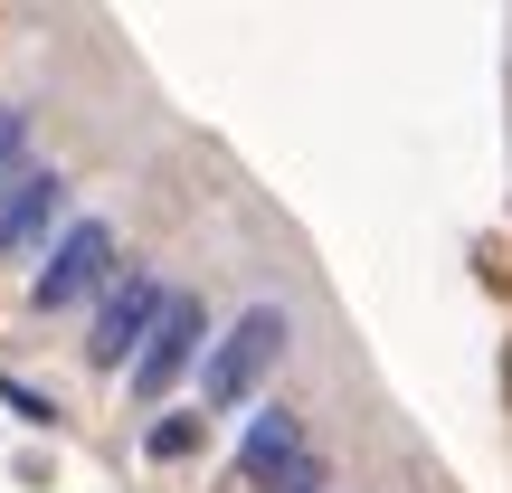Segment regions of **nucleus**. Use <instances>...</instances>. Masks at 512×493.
I'll return each instance as SVG.
<instances>
[{"mask_svg":"<svg viewBox=\"0 0 512 493\" xmlns=\"http://www.w3.org/2000/svg\"><path fill=\"white\" fill-rule=\"evenodd\" d=\"M209 294H190V285H171V304H162V323L143 332V351H133V370H124V389H133V408H171V389L181 380H200V351H209Z\"/></svg>","mask_w":512,"mask_h":493,"instance_id":"obj_5","label":"nucleus"},{"mask_svg":"<svg viewBox=\"0 0 512 493\" xmlns=\"http://www.w3.org/2000/svg\"><path fill=\"white\" fill-rule=\"evenodd\" d=\"M67 219H76V171L29 162L19 181H0V266H29Z\"/></svg>","mask_w":512,"mask_h":493,"instance_id":"obj_6","label":"nucleus"},{"mask_svg":"<svg viewBox=\"0 0 512 493\" xmlns=\"http://www.w3.org/2000/svg\"><path fill=\"white\" fill-rule=\"evenodd\" d=\"M285 351H294V313L275 304V294H256L228 332H209V351H200V408H209V418L256 408V389L285 370Z\"/></svg>","mask_w":512,"mask_h":493,"instance_id":"obj_1","label":"nucleus"},{"mask_svg":"<svg viewBox=\"0 0 512 493\" xmlns=\"http://www.w3.org/2000/svg\"><path fill=\"white\" fill-rule=\"evenodd\" d=\"M162 304H171V275L152 266V256H124L114 285L86 304V342H76L95 380H124V370H133V351H143V332L162 323Z\"/></svg>","mask_w":512,"mask_h":493,"instance_id":"obj_3","label":"nucleus"},{"mask_svg":"<svg viewBox=\"0 0 512 493\" xmlns=\"http://www.w3.org/2000/svg\"><path fill=\"white\" fill-rule=\"evenodd\" d=\"M228 465H238L247 493H323L332 465L313 456V427L294 399H256V418L238 427V446H228Z\"/></svg>","mask_w":512,"mask_h":493,"instance_id":"obj_4","label":"nucleus"},{"mask_svg":"<svg viewBox=\"0 0 512 493\" xmlns=\"http://www.w3.org/2000/svg\"><path fill=\"white\" fill-rule=\"evenodd\" d=\"M29 162H38V114L29 105H0V181H19Z\"/></svg>","mask_w":512,"mask_h":493,"instance_id":"obj_8","label":"nucleus"},{"mask_svg":"<svg viewBox=\"0 0 512 493\" xmlns=\"http://www.w3.org/2000/svg\"><path fill=\"white\" fill-rule=\"evenodd\" d=\"M114 266H124V228H114L105 209H76V219L29 256V313H86L95 294L114 285Z\"/></svg>","mask_w":512,"mask_h":493,"instance_id":"obj_2","label":"nucleus"},{"mask_svg":"<svg viewBox=\"0 0 512 493\" xmlns=\"http://www.w3.org/2000/svg\"><path fill=\"white\" fill-rule=\"evenodd\" d=\"M0 408H10L19 427H57V399H38L29 380H10V370H0Z\"/></svg>","mask_w":512,"mask_h":493,"instance_id":"obj_9","label":"nucleus"},{"mask_svg":"<svg viewBox=\"0 0 512 493\" xmlns=\"http://www.w3.org/2000/svg\"><path fill=\"white\" fill-rule=\"evenodd\" d=\"M209 446V408H152L143 418V456L152 465H190Z\"/></svg>","mask_w":512,"mask_h":493,"instance_id":"obj_7","label":"nucleus"},{"mask_svg":"<svg viewBox=\"0 0 512 493\" xmlns=\"http://www.w3.org/2000/svg\"><path fill=\"white\" fill-rule=\"evenodd\" d=\"M323 493H332V484H323Z\"/></svg>","mask_w":512,"mask_h":493,"instance_id":"obj_10","label":"nucleus"}]
</instances>
